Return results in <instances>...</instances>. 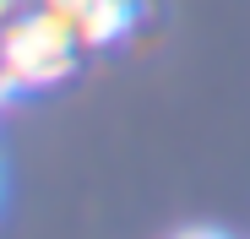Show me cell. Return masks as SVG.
Instances as JSON below:
<instances>
[{
	"label": "cell",
	"mask_w": 250,
	"mask_h": 239,
	"mask_svg": "<svg viewBox=\"0 0 250 239\" xmlns=\"http://www.w3.org/2000/svg\"><path fill=\"white\" fill-rule=\"evenodd\" d=\"M11 93H22V87H17V82H11V71H6V60H0V103H6V98H11Z\"/></svg>",
	"instance_id": "cell-3"
},
{
	"label": "cell",
	"mask_w": 250,
	"mask_h": 239,
	"mask_svg": "<svg viewBox=\"0 0 250 239\" xmlns=\"http://www.w3.org/2000/svg\"><path fill=\"white\" fill-rule=\"evenodd\" d=\"M65 22H71V33H76V44H114V38L131 33L136 0H82Z\"/></svg>",
	"instance_id": "cell-2"
},
{
	"label": "cell",
	"mask_w": 250,
	"mask_h": 239,
	"mask_svg": "<svg viewBox=\"0 0 250 239\" xmlns=\"http://www.w3.org/2000/svg\"><path fill=\"white\" fill-rule=\"evenodd\" d=\"M11 22V0H0V27H6Z\"/></svg>",
	"instance_id": "cell-4"
},
{
	"label": "cell",
	"mask_w": 250,
	"mask_h": 239,
	"mask_svg": "<svg viewBox=\"0 0 250 239\" xmlns=\"http://www.w3.org/2000/svg\"><path fill=\"white\" fill-rule=\"evenodd\" d=\"M0 60L17 87H55L76 71V33L60 11L38 6L0 27Z\"/></svg>",
	"instance_id": "cell-1"
}]
</instances>
